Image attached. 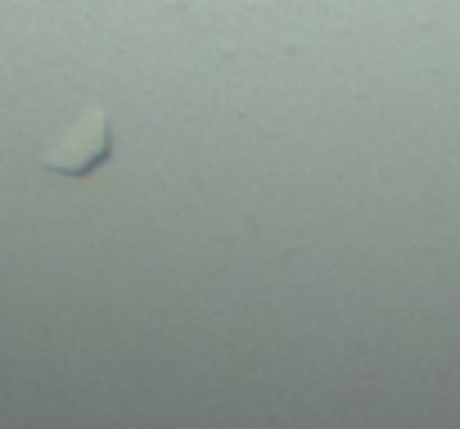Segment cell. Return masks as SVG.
Wrapping results in <instances>:
<instances>
[{
  "label": "cell",
  "instance_id": "6da1fadb",
  "mask_svg": "<svg viewBox=\"0 0 460 429\" xmlns=\"http://www.w3.org/2000/svg\"><path fill=\"white\" fill-rule=\"evenodd\" d=\"M109 158V118L100 109H86L82 118L68 122V131L46 149V167L50 172H64V176H86L95 172L100 163Z\"/></svg>",
  "mask_w": 460,
  "mask_h": 429
}]
</instances>
